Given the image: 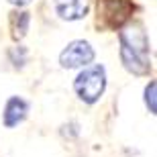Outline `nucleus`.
<instances>
[{"label":"nucleus","mask_w":157,"mask_h":157,"mask_svg":"<svg viewBox=\"0 0 157 157\" xmlns=\"http://www.w3.org/2000/svg\"><path fill=\"white\" fill-rule=\"evenodd\" d=\"M121 43V61L124 70L135 76H147L151 71V57H149V39L143 25L133 23L118 31Z\"/></svg>","instance_id":"nucleus-1"},{"label":"nucleus","mask_w":157,"mask_h":157,"mask_svg":"<svg viewBox=\"0 0 157 157\" xmlns=\"http://www.w3.org/2000/svg\"><path fill=\"white\" fill-rule=\"evenodd\" d=\"M74 90H76L78 98L86 104L98 102L100 96L106 90V70L104 65H88L80 71L74 80Z\"/></svg>","instance_id":"nucleus-2"},{"label":"nucleus","mask_w":157,"mask_h":157,"mask_svg":"<svg viewBox=\"0 0 157 157\" xmlns=\"http://www.w3.org/2000/svg\"><path fill=\"white\" fill-rule=\"evenodd\" d=\"M135 10L133 0H98V14L108 29L121 31Z\"/></svg>","instance_id":"nucleus-3"},{"label":"nucleus","mask_w":157,"mask_h":157,"mask_svg":"<svg viewBox=\"0 0 157 157\" xmlns=\"http://www.w3.org/2000/svg\"><path fill=\"white\" fill-rule=\"evenodd\" d=\"M92 61H94V49L84 39H76V41H71V43H67V47L59 53V63L65 70L88 67Z\"/></svg>","instance_id":"nucleus-4"},{"label":"nucleus","mask_w":157,"mask_h":157,"mask_svg":"<svg viewBox=\"0 0 157 157\" xmlns=\"http://www.w3.org/2000/svg\"><path fill=\"white\" fill-rule=\"evenodd\" d=\"M27 112H29V102L21 96H10L6 100L4 112H2V122H4L6 128L17 127L18 122H23L27 118Z\"/></svg>","instance_id":"nucleus-5"},{"label":"nucleus","mask_w":157,"mask_h":157,"mask_svg":"<svg viewBox=\"0 0 157 157\" xmlns=\"http://www.w3.org/2000/svg\"><path fill=\"white\" fill-rule=\"evenodd\" d=\"M53 6L63 21H80L90 12V0H53Z\"/></svg>","instance_id":"nucleus-6"},{"label":"nucleus","mask_w":157,"mask_h":157,"mask_svg":"<svg viewBox=\"0 0 157 157\" xmlns=\"http://www.w3.org/2000/svg\"><path fill=\"white\" fill-rule=\"evenodd\" d=\"M29 23H31V14L27 10H14L10 12V35L12 39H23L29 31Z\"/></svg>","instance_id":"nucleus-7"},{"label":"nucleus","mask_w":157,"mask_h":157,"mask_svg":"<svg viewBox=\"0 0 157 157\" xmlns=\"http://www.w3.org/2000/svg\"><path fill=\"white\" fill-rule=\"evenodd\" d=\"M155 90H157V84L151 80V82H149V84L145 86V104H147V108H149V112H151V114H155V112H157Z\"/></svg>","instance_id":"nucleus-8"},{"label":"nucleus","mask_w":157,"mask_h":157,"mask_svg":"<svg viewBox=\"0 0 157 157\" xmlns=\"http://www.w3.org/2000/svg\"><path fill=\"white\" fill-rule=\"evenodd\" d=\"M8 2H10V4H14V6H18V8H21V6H27V4H29V2H33V0H8Z\"/></svg>","instance_id":"nucleus-9"}]
</instances>
